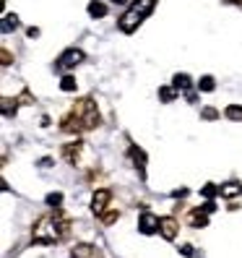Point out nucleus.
Instances as JSON below:
<instances>
[{
    "label": "nucleus",
    "mask_w": 242,
    "mask_h": 258,
    "mask_svg": "<svg viewBox=\"0 0 242 258\" xmlns=\"http://www.w3.org/2000/svg\"><path fill=\"white\" fill-rule=\"evenodd\" d=\"M102 125V115L99 107L92 97H84V99H75L73 107L63 115L60 120V131L70 133V136H78V133H89Z\"/></svg>",
    "instance_id": "f257e3e1"
},
{
    "label": "nucleus",
    "mask_w": 242,
    "mask_h": 258,
    "mask_svg": "<svg viewBox=\"0 0 242 258\" xmlns=\"http://www.w3.org/2000/svg\"><path fill=\"white\" fill-rule=\"evenodd\" d=\"M70 232V222L63 214V209H55V214H44L37 219L34 230H32V240L37 245H52V242H60L65 235Z\"/></svg>",
    "instance_id": "f03ea898"
},
{
    "label": "nucleus",
    "mask_w": 242,
    "mask_h": 258,
    "mask_svg": "<svg viewBox=\"0 0 242 258\" xmlns=\"http://www.w3.org/2000/svg\"><path fill=\"white\" fill-rule=\"evenodd\" d=\"M154 8H156V0H133L130 8L117 19V29L123 34H133L135 29H138L151 16V13H154Z\"/></svg>",
    "instance_id": "7ed1b4c3"
},
{
    "label": "nucleus",
    "mask_w": 242,
    "mask_h": 258,
    "mask_svg": "<svg viewBox=\"0 0 242 258\" xmlns=\"http://www.w3.org/2000/svg\"><path fill=\"white\" fill-rule=\"evenodd\" d=\"M84 60H86V52H84V50H78V47H68L63 55L55 60V68H57V71H73L75 66H81Z\"/></svg>",
    "instance_id": "20e7f679"
},
{
    "label": "nucleus",
    "mask_w": 242,
    "mask_h": 258,
    "mask_svg": "<svg viewBox=\"0 0 242 258\" xmlns=\"http://www.w3.org/2000/svg\"><path fill=\"white\" fill-rule=\"evenodd\" d=\"M84 149H86V144L84 141H70V144H63V149H60V154H63V159L68 162V164H78L81 162V154H84Z\"/></svg>",
    "instance_id": "39448f33"
},
{
    "label": "nucleus",
    "mask_w": 242,
    "mask_h": 258,
    "mask_svg": "<svg viewBox=\"0 0 242 258\" xmlns=\"http://www.w3.org/2000/svg\"><path fill=\"white\" fill-rule=\"evenodd\" d=\"M159 219H162V217H156L154 211L143 209V211H141V219H138V232H141V235H154V232H159Z\"/></svg>",
    "instance_id": "423d86ee"
},
{
    "label": "nucleus",
    "mask_w": 242,
    "mask_h": 258,
    "mask_svg": "<svg viewBox=\"0 0 242 258\" xmlns=\"http://www.w3.org/2000/svg\"><path fill=\"white\" fill-rule=\"evenodd\" d=\"M128 157H130V162H133V167H135V170H138V175L141 177H146V151L138 146V144H130L128 146Z\"/></svg>",
    "instance_id": "0eeeda50"
},
{
    "label": "nucleus",
    "mask_w": 242,
    "mask_h": 258,
    "mask_svg": "<svg viewBox=\"0 0 242 258\" xmlns=\"http://www.w3.org/2000/svg\"><path fill=\"white\" fill-rule=\"evenodd\" d=\"M110 201H112V190H110V188H99V190L92 196V211L99 217L102 211H107Z\"/></svg>",
    "instance_id": "6e6552de"
},
{
    "label": "nucleus",
    "mask_w": 242,
    "mask_h": 258,
    "mask_svg": "<svg viewBox=\"0 0 242 258\" xmlns=\"http://www.w3.org/2000/svg\"><path fill=\"white\" fill-rule=\"evenodd\" d=\"M177 232H180V224H177V219L175 217H162L159 219V235L164 237V240H175L177 237Z\"/></svg>",
    "instance_id": "1a4fd4ad"
},
{
    "label": "nucleus",
    "mask_w": 242,
    "mask_h": 258,
    "mask_svg": "<svg viewBox=\"0 0 242 258\" xmlns=\"http://www.w3.org/2000/svg\"><path fill=\"white\" fill-rule=\"evenodd\" d=\"M70 258H102V250L89 242H75L70 248Z\"/></svg>",
    "instance_id": "9d476101"
},
{
    "label": "nucleus",
    "mask_w": 242,
    "mask_h": 258,
    "mask_svg": "<svg viewBox=\"0 0 242 258\" xmlns=\"http://www.w3.org/2000/svg\"><path fill=\"white\" fill-rule=\"evenodd\" d=\"M172 86L177 89V92L188 94V92H193V79H190L188 73H175L172 76Z\"/></svg>",
    "instance_id": "9b49d317"
},
{
    "label": "nucleus",
    "mask_w": 242,
    "mask_h": 258,
    "mask_svg": "<svg viewBox=\"0 0 242 258\" xmlns=\"http://www.w3.org/2000/svg\"><path fill=\"white\" fill-rule=\"evenodd\" d=\"M19 97L16 99H11V97H3L0 99V110H3V117L6 120H11V117H16V112H19Z\"/></svg>",
    "instance_id": "f8f14e48"
},
{
    "label": "nucleus",
    "mask_w": 242,
    "mask_h": 258,
    "mask_svg": "<svg viewBox=\"0 0 242 258\" xmlns=\"http://www.w3.org/2000/svg\"><path fill=\"white\" fill-rule=\"evenodd\" d=\"M190 227H195V230H201V227H208V211L203 206H198L190 214Z\"/></svg>",
    "instance_id": "ddd939ff"
},
{
    "label": "nucleus",
    "mask_w": 242,
    "mask_h": 258,
    "mask_svg": "<svg viewBox=\"0 0 242 258\" xmlns=\"http://www.w3.org/2000/svg\"><path fill=\"white\" fill-rule=\"evenodd\" d=\"M239 193H242V183H237V180H229V183L219 185V196H224V199H234Z\"/></svg>",
    "instance_id": "4468645a"
},
{
    "label": "nucleus",
    "mask_w": 242,
    "mask_h": 258,
    "mask_svg": "<svg viewBox=\"0 0 242 258\" xmlns=\"http://www.w3.org/2000/svg\"><path fill=\"white\" fill-rule=\"evenodd\" d=\"M86 11H89V16H92V19H104V16H107V6H104L102 0H92Z\"/></svg>",
    "instance_id": "2eb2a0df"
},
{
    "label": "nucleus",
    "mask_w": 242,
    "mask_h": 258,
    "mask_svg": "<svg viewBox=\"0 0 242 258\" xmlns=\"http://www.w3.org/2000/svg\"><path fill=\"white\" fill-rule=\"evenodd\" d=\"M0 29H3V34H11L19 29V16L16 13H6L3 16V24H0Z\"/></svg>",
    "instance_id": "dca6fc26"
},
{
    "label": "nucleus",
    "mask_w": 242,
    "mask_h": 258,
    "mask_svg": "<svg viewBox=\"0 0 242 258\" xmlns=\"http://www.w3.org/2000/svg\"><path fill=\"white\" fill-rule=\"evenodd\" d=\"M224 117L232 120V123H242V104H226Z\"/></svg>",
    "instance_id": "f3484780"
},
{
    "label": "nucleus",
    "mask_w": 242,
    "mask_h": 258,
    "mask_svg": "<svg viewBox=\"0 0 242 258\" xmlns=\"http://www.w3.org/2000/svg\"><path fill=\"white\" fill-rule=\"evenodd\" d=\"M159 99H162L164 104L175 102V99H177V89H175V86H159Z\"/></svg>",
    "instance_id": "a211bd4d"
},
{
    "label": "nucleus",
    "mask_w": 242,
    "mask_h": 258,
    "mask_svg": "<svg viewBox=\"0 0 242 258\" xmlns=\"http://www.w3.org/2000/svg\"><path fill=\"white\" fill-rule=\"evenodd\" d=\"M60 89H63V92H75V89H78V81H75L73 76H63V79H60Z\"/></svg>",
    "instance_id": "6ab92c4d"
},
{
    "label": "nucleus",
    "mask_w": 242,
    "mask_h": 258,
    "mask_svg": "<svg viewBox=\"0 0 242 258\" xmlns=\"http://www.w3.org/2000/svg\"><path fill=\"white\" fill-rule=\"evenodd\" d=\"M117 217H120L117 209H107V211H102V214H99L102 224H112V222H117Z\"/></svg>",
    "instance_id": "aec40b11"
},
{
    "label": "nucleus",
    "mask_w": 242,
    "mask_h": 258,
    "mask_svg": "<svg viewBox=\"0 0 242 258\" xmlns=\"http://www.w3.org/2000/svg\"><path fill=\"white\" fill-rule=\"evenodd\" d=\"M198 89H201V92H214V89H216L214 76H203V79L198 81Z\"/></svg>",
    "instance_id": "412c9836"
},
{
    "label": "nucleus",
    "mask_w": 242,
    "mask_h": 258,
    "mask_svg": "<svg viewBox=\"0 0 242 258\" xmlns=\"http://www.w3.org/2000/svg\"><path fill=\"white\" fill-rule=\"evenodd\" d=\"M219 193V188L214 185V183H208V185H203V190H201V196H203V199L206 201H214V196Z\"/></svg>",
    "instance_id": "4be33fe9"
},
{
    "label": "nucleus",
    "mask_w": 242,
    "mask_h": 258,
    "mask_svg": "<svg viewBox=\"0 0 242 258\" xmlns=\"http://www.w3.org/2000/svg\"><path fill=\"white\" fill-rule=\"evenodd\" d=\"M60 204H63V193L55 190V193L47 196V206H50V209H60Z\"/></svg>",
    "instance_id": "5701e85b"
},
{
    "label": "nucleus",
    "mask_w": 242,
    "mask_h": 258,
    "mask_svg": "<svg viewBox=\"0 0 242 258\" xmlns=\"http://www.w3.org/2000/svg\"><path fill=\"white\" fill-rule=\"evenodd\" d=\"M19 102H21V104H34V97H32V92H29V89H24V92L19 94Z\"/></svg>",
    "instance_id": "b1692460"
},
{
    "label": "nucleus",
    "mask_w": 242,
    "mask_h": 258,
    "mask_svg": "<svg viewBox=\"0 0 242 258\" xmlns=\"http://www.w3.org/2000/svg\"><path fill=\"white\" fill-rule=\"evenodd\" d=\"M180 253H183V255H188V258H195V255H201V250H195L193 245H183V248H180Z\"/></svg>",
    "instance_id": "393cba45"
},
{
    "label": "nucleus",
    "mask_w": 242,
    "mask_h": 258,
    "mask_svg": "<svg viewBox=\"0 0 242 258\" xmlns=\"http://www.w3.org/2000/svg\"><path fill=\"white\" fill-rule=\"evenodd\" d=\"M0 57H3V68H8V66L13 63V55H11L6 47H3V52H0Z\"/></svg>",
    "instance_id": "a878e982"
},
{
    "label": "nucleus",
    "mask_w": 242,
    "mask_h": 258,
    "mask_svg": "<svg viewBox=\"0 0 242 258\" xmlns=\"http://www.w3.org/2000/svg\"><path fill=\"white\" fill-rule=\"evenodd\" d=\"M201 115H203V117H206V120H216V117H219V112H216V110H214V107H206V110H203V112H201Z\"/></svg>",
    "instance_id": "bb28decb"
},
{
    "label": "nucleus",
    "mask_w": 242,
    "mask_h": 258,
    "mask_svg": "<svg viewBox=\"0 0 242 258\" xmlns=\"http://www.w3.org/2000/svg\"><path fill=\"white\" fill-rule=\"evenodd\" d=\"M172 196H175V199H185V196H188V188H177V190H172Z\"/></svg>",
    "instance_id": "cd10ccee"
},
{
    "label": "nucleus",
    "mask_w": 242,
    "mask_h": 258,
    "mask_svg": "<svg viewBox=\"0 0 242 258\" xmlns=\"http://www.w3.org/2000/svg\"><path fill=\"white\" fill-rule=\"evenodd\" d=\"M39 167H42V170H47V167H52V159H50V157L39 159Z\"/></svg>",
    "instance_id": "c85d7f7f"
},
{
    "label": "nucleus",
    "mask_w": 242,
    "mask_h": 258,
    "mask_svg": "<svg viewBox=\"0 0 242 258\" xmlns=\"http://www.w3.org/2000/svg\"><path fill=\"white\" fill-rule=\"evenodd\" d=\"M26 37H29V39H34V37H39V29H34V26H32V29H26Z\"/></svg>",
    "instance_id": "c756f323"
},
{
    "label": "nucleus",
    "mask_w": 242,
    "mask_h": 258,
    "mask_svg": "<svg viewBox=\"0 0 242 258\" xmlns=\"http://www.w3.org/2000/svg\"><path fill=\"white\" fill-rule=\"evenodd\" d=\"M112 3H115V6H125V3H128V0H112Z\"/></svg>",
    "instance_id": "7c9ffc66"
},
{
    "label": "nucleus",
    "mask_w": 242,
    "mask_h": 258,
    "mask_svg": "<svg viewBox=\"0 0 242 258\" xmlns=\"http://www.w3.org/2000/svg\"><path fill=\"white\" fill-rule=\"evenodd\" d=\"M226 3H234V6H239V8H242V0H226Z\"/></svg>",
    "instance_id": "2f4dec72"
}]
</instances>
